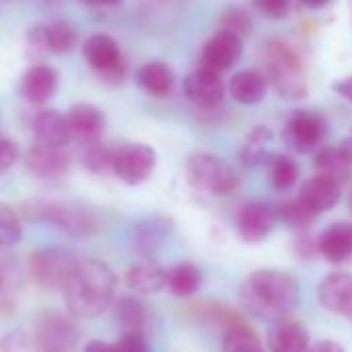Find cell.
Here are the masks:
<instances>
[{
	"mask_svg": "<svg viewBox=\"0 0 352 352\" xmlns=\"http://www.w3.org/2000/svg\"><path fill=\"white\" fill-rule=\"evenodd\" d=\"M63 294L75 317L94 319L114 302L116 274L100 259H79L63 286Z\"/></svg>",
	"mask_w": 352,
	"mask_h": 352,
	"instance_id": "6da1fadb",
	"label": "cell"
},
{
	"mask_svg": "<svg viewBox=\"0 0 352 352\" xmlns=\"http://www.w3.org/2000/svg\"><path fill=\"white\" fill-rule=\"evenodd\" d=\"M300 288L294 276L280 270H257L241 284V300L249 313L270 321L286 319L298 305Z\"/></svg>",
	"mask_w": 352,
	"mask_h": 352,
	"instance_id": "7a4b0ae2",
	"label": "cell"
},
{
	"mask_svg": "<svg viewBox=\"0 0 352 352\" xmlns=\"http://www.w3.org/2000/svg\"><path fill=\"white\" fill-rule=\"evenodd\" d=\"M265 79L284 98L298 100L307 94V75L298 54L280 40H272L263 48Z\"/></svg>",
	"mask_w": 352,
	"mask_h": 352,
	"instance_id": "3957f363",
	"label": "cell"
},
{
	"mask_svg": "<svg viewBox=\"0 0 352 352\" xmlns=\"http://www.w3.org/2000/svg\"><path fill=\"white\" fill-rule=\"evenodd\" d=\"M189 183L206 193L214 195H230L239 187V174L236 170L222 157L214 153H193L185 166Z\"/></svg>",
	"mask_w": 352,
	"mask_h": 352,
	"instance_id": "277c9868",
	"label": "cell"
},
{
	"mask_svg": "<svg viewBox=\"0 0 352 352\" xmlns=\"http://www.w3.org/2000/svg\"><path fill=\"white\" fill-rule=\"evenodd\" d=\"M77 263L79 257L73 251L63 247H46L38 249L30 257V274L44 290H63Z\"/></svg>",
	"mask_w": 352,
	"mask_h": 352,
	"instance_id": "5b68a950",
	"label": "cell"
},
{
	"mask_svg": "<svg viewBox=\"0 0 352 352\" xmlns=\"http://www.w3.org/2000/svg\"><path fill=\"white\" fill-rule=\"evenodd\" d=\"M77 323L63 313H44L34 329L38 352H73L79 344Z\"/></svg>",
	"mask_w": 352,
	"mask_h": 352,
	"instance_id": "8992f818",
	"label": "cell"
},
{
	"mask_svg": "<svg viewBox=\"0 0 352 352\" xmlns=\"http://www.w3.org/2000/svg\"><path fill=\"white\" fill-rule=\"evenodd\" d=\"M157 155L151 145L145 143H126L114 149L112 170L126 185H141L155 170Z\"/></svg>",
	"mask_w": 352,
	"mask_h": 352,
	"instance_id": "52a82bcc",
	"label": "cell"
},
{
	"mask_svg": "<svg viewBox=\"0 0 352 352\" xmlns=\"http://www.w3.org/2000/svg\"><path fill=\"white\" fill-rule=\"evenodd\" d=\"M83 58L87 65L110 83H118L124 77L126 63L122 58L118 42L108 34H94L83 44Z\"/></svg>",
	"mask_w": 352,
	"mask_h": 352,
	"instance_id": "ba28073f",
	"label": "cell"
},
{
	"mask_svg": "<svg viewBox=\"0 0 352 352\" xmlns=\"http://www.w3.org/2000/svg\"><path fill=\"white\" fill-rule=\"evenodd\" d=\"M32 220H44L60 226L73 236H87L98 230V216L85 208L75 206H54V204H36L30 210Z\"/></svg>",
	"mask_w": 352,
	"mask_h": 352,
	"instance_id": "9c48e42d",
	"label": "cell"
},
{
	"mask_svg": "<svg viewBox=\"0 0 352 352\" xmlns=\"http://www.w3.org/2000/svg\"><path fill=\"white\" fill-rule=\"evenodd\" d=\"M325 120L311 110H296L284 124V141L298 153L313 149L325 135Z\"/></svg>",
	"mask_w": 352,
	"mask_h": 352,
	"instance_id": "30bf717a",
	"label": "cell"
},
{
	"mask_svg": "<svg viewBox=\"0 0 352 352\" xmlns=\"http://www.w3.org/2000/svg\"><path fill=\"white\" fill-rule=\"evenodd\" d=\"M276 220L278 214L272 206L263 201H249L236 214V232L245 243L255 245L272 234Z\"/></svg>",
	"mask_w": 352,
	"mask_h": 352,
	"instance_id": "8fae6325",
	"label": "cell"
},
{
	"mask_svg": "<svg viewBox=\"0 0 352 352\" xmlns=\"http://www.w3.org/2000/svg\"><path fill=\"white\" fill-rule=\"evenodd\" d=\"M25 166L34 176H38V179L56 181V179H63V176L69 172L71 157L63 147H50V145L36 143L25 153Z\"/></svg>",
	"mask_w": 352,
	"mask_h": 352,
	"instance_id": "7c38bea8",
	"label": "cell"
},
{
	"mask_svg": "<svg viewBox=\"0 0 352 352\" xmlns=\"http://www.w3.org/2000/svg\"><path fill=\"white\" fill-rule=\"evenodd\" d=\"M243 54V40L234 34L218 30L204 46L201 50V63L204 69H210L214 73L226 71L239 63Z\"/></svg>",
	"mask_w": 352,
	"mask_h": 352,
	"instance_id": "4fadbf2b",
	"label": "cell"
},
{
	"mask_svg": "<svg viewBox=\"0 0 352 352\" xmlns=\"http://www.w3.org/2000/svg\"><path fill=\"white\" fill-rule=\"evenodd\" d=\"M226 87L220 73L197 69L185 79V96L199 108H216L224 100Z\"/></svg>",
	"mask_w": 352,
	"mask_h": 352,
	"instance_id": "5bb4252c",
	"label": "cell"
},
{
	"mask_svg": "<svg viewBox=\"0 0 352 352\" xmlns=\"http://www.w3.org/2000/svg\"><path fill=\"white\" fill-rule=\"evenodd\" d=\"M65 118H67L71 137H75L83 145L98 143L104 133V126H106L104 112L94 104H75L67 112Z\"/></svg>",
	"mask_w": 352,
	"mask_h": 352,
	"instance_id": "9a60e30c",
	"label": "cell"
},
{
	"mask_svg": "<svg viewBox=\"0 0 352 352\" xmlns=\"http://www.w3.org/2000/svg\"><path fill=\"white\" fill-rule=\"evenodd\" d=\"M342 195V187L338 181L329 179V176H315V179H309L298 193V201L305 210H309L313 216L323 214L327 210H331Z\"/></svg>",
	"mask_w": 352,
	"mask_h": 352,
	"instance_id": "2e32d148",
	"label": "cell"
},
{
	"mask_svg": "<svg viewBox=\"0 0 352 352\" xmlns=\"http://www.w3.org/2000/svg\"><path fill=\"white\" fill-rule=\"evenodd\" d=\"M170 230L172 220L166 216H149L141 220L133 230V251L143 259H151L170 236Z\"/></svg>",
	"mask_w": 352,
	"mask_h": 352,
	"instance_id": "e0dca14e",
	"label": "cell"
},
{
	"mask_svg": "<svg viewBox=\"0 0 352 352\" xmlns=\"http://www.w3.org/2000/svg\"><path fill=\"white\" fill-rule=\"evenodd\" d=\"M58 73L48 65H34L28 69L19 83V94L32 104H46L58 91Z\"/></svg>",
	"mask_w": 352,
	"mask_h": 352,
	"instance_id": "ac0fdd59",
	"label": "cell"
},
{
	"mask_svg": "<svg viewBox=\"0 0 352 352\" xmlns=\"http://www.w3.org/2000/svg\"><path fill=\"white\" fill-rule=\"evenodd\" d=\"M319 302L338 315L352 317V274H331L319 284Z\"/></svg>",
	"mask_w": 352,
	"mask_h": 352,
	"instance_id": "d6986e66",
	"label": "cell"
},
{
	"mask_svg": "<svg viewBox=\"0 0 352 352\" xmlns=\"http://www.w3.org/2000/svg\"><path fill=\"white\" fill-rule=\"evenodd\" d=\"M270 352H309V331L296 321H276L267 336Z\"/></svg>",
	"mask_w": 352,
	"mask_h": 352,
	"instance_id": "ffe728a7",
	"label": "cell"
},
{
	"mask_svg": "<svg viewBox=\"0 0 352 352\" xmlns=\"http://www.w3.org/2000/svg\"><path fill=\"white\" fill-rule=\"evenodd\" d=\"M319 251L331 263H344L352 257V224H331L319 236Z\"/></svg>",
	"mask_w": 352,
	"mask_h": 352,
	"instance_id": "44dd1931",
	"label": "cell"
},
{
	"mask_svg": "<svg viewBox=\"0 0 352 352\" xmlns=\"http://www.w3.org/2000/svg\"><path fill=\"white\" fill-rule=\"evenodd\" d=\"M126 284L139 294H155L166 288V270L153 259H143L129 267Z\"/></svg>",
	"mask_w": 352,
	"mask_h": 352,
	"instance_id": "7402d4cb",
	"label": "cell"
},
{
	"mask_svg": "<svg viewBox=\"0 0 352 352\" xmlns=\"http://www.w3.org/2000/svg\"><path fill=\"white\" fill-rule=\"evenodd\" d=\"M230 96L243 106H255L265 98L267 79L261 71H241L230 79Z\"/></svg>",
	"mask_w": 352,
	"mask_h": 352,
	"instance_id": "603a6c76",
	"label": "cell"
},
{
	"mask_svg": "<svg viewBox=\"0 0 352 352\" xmlns=\"http://www.w3.org/2000/svg\"><path fill=\"white\" fill-rule=\"evenodd\" d=\"M34 131L38 135V143L50 145V147H65L71 139L69 124L65 114L56 110H44L36 116Z\"/></svg>",
	"mask_w": 352,
	"mask_h": 352,
	"instance_id": "cb8c5ba5",
	"label": "cell"
},
{
	"mask_svg": "<svg viewBox=\"0 0 352 352\" xmlns=\"http://www.w3.org/2000/svg\"><path fill=\"white\" fill-rule=\"evenodd\" d=\"M135 79L139 87L151 96H168L174 87V73L168 65L160 60L145 63L137 69Z\"/></svg>",
	"mask_w": 352,
	"mask_h": 352,
	"instance_id": "d4e9b609",
	"label": "cell"
},
{
	"mask_svg": "<svg viewBox=\"0 0 352 352\" xmlns=\"http://www.w3.org/2000/svg\"><path fill=\"white\" fill-rule=\"evenodd\" d=\"M21 284H23L21 265L9 251L0 249V311H7L15 302Z\"/></svg>",
	"mask_w": 352,
	"mask_h": 352,
	"instance_id": "484cf974",
	"label": "cell"
},
{
	"mask_svg": "<svg viewBox=\"0 0 352 352\" xmlns=\"http://www.w3.org/2000/svg\"><path fill=\"white\" fill-rule=\"evenodd\" d=\"M201 272L195 263L183 261V263H176L170 272H166V288L174 294V296H193L199 286H201Z\"/></svg>",
	"mask_w": 352,
	"mask_h": 352,
	"instance_id": "4316f807",
	"label": "cell"
},
{
	"mask_svg": "<svg viewBox=\"0 0 352 352\" xmlns=\"http://www.w3.org/2000/svg\"><path fill=\"white\" fill-rule=\"evenodd\" d=\"M149 309L131 296H122L116 302V319L118 323L124 327V331H137V333H145L147 325H149ZM147 336V333H145Z\"/></svg>",
	"mask_w": 352,
	"mask_h": 352,
	"instance_id": "83f0119b",
	"label": "cell"
},
{
	"mask_svg": "<svg viewBox=\"0 0 352 352\" xmlns=\"http://www.w3.org/2000/svg\"><path fill=\"white\" fill-rule=\"evenodd\" d=\"M46 50L52 54H67L77 44V30L69 21H52L50 25H42Z\"/></svg>",
	"mask_w": 352,
	"mask_h": 352,
	"instance_id": "f1b7e54d",
	"label": "cell"
},
{
	"mask_svg": "<svg viewBox=\"0 0 352 352\" xmlns=\"http://www.w3.org/2000/svg\"><path fill=\"white\" fill-rule=\"evenodd\" d=\"M315 166L321 170L323 176H329V179L342 183L344 179L350 176L352 170V162L346 157V153L340 147H325L315 155Z\"/></svg>",
	"mask_w": 352,
	"mask_h": 352,
	"instance_id": "f546056e",
	"label": "cell"
},
{
	"mask_svg": "<svg viewBox=\"0 0 352 352\" xmlns=\"http://www.w3.org/2000/svg\"><path fill=\"white\" fill-rule=\"evenodd\" d=\"M272 143V131L267 126H257L249 133L245 145H243V151H241V157H243V164L253 168V166H259L267 160V147Z\"/></svg>",
	"mask_w": 352,
	"mask_h": 352,
	"instance_id": "4dcf8cb0",
	"label": "cell"
},
{
	"mask_svg": "<svg viewBox=\"0 0 352 352\" xmlns=\"http://www.w3.org/2000/svg\"><path fill=\"white\" fill-rule=\"evenodd\" d=\"M222 352H265L259 338L243 323L228 327L222 340Z\"/></svg>",
	"mask_w": 352,
	"mask_h": 352,
	"instance_id": "1f68e13d",
	"label": "cell"
},
{
	"mask_svg": "<svg viewBox=\"0 0 352 352\" xmlns=\"http://www.w3.org/2000/svg\"><path fill=\"white\" fill-rule=\"evenodd\" d=\"M298 179V168L288 155H272L270 157V181L276 191H288Z\"/></svg>",
	"mask_w": 352,
	"mask_h": 352,
	"instance_id": "d6a6232c",
	"label": "cell"
},
{
	"mask_svg": "<svg viewBox=\"0 0 352 352\" xmlns=\"http://www.w3.org/2000/svg\"><path fill=\"white\" fill-rule=\"evenodd\" d=\"M21 220L17 212L0 204V249L13 247L21 241Z\"/></svg>",
	"mask_w": 352,
	"mask_h": 352,
	"instance_id": "836d02e7",
	"label": "cell"
},
{
	"mask_svg": "<svg viewBox=\"0 0 352 352\" xmlns=\"http://www.w3.org/2000/svg\"><path fill=\"white\" fill-rule=\"evenodd\" d=\"M251 25H253L251 15L241 7H230L220 17V30L228 32V34H234L241 40H243V36H247L251 32Z\"/></svg>",
	"mask_w": 352,
	"mask_h": 352,
	"instance_id": "e575fe53",
	"label": "cell"
},
{
	"mask_svg": "<svg viewBox=\"0 0 352 352\" xmlns=\"http://www.w3.org/2000/svg\"><path fill=\"white\" fill-rule=\"evenodd\" d=\"M112 155H114V149L108 147V145H102L100 141L98 143H91V145H85L83 149V166L89 170V172H104L106 168L112 166Z\"/></svg>",
	"mask_w": 352,
	"mask_h": 352,
	"instance_id": "d590c367",
	"label": "cell"
},
{
	"mask_svg": "<svg viewBox=\"0 0 352 352\" xmlns=\"http://www.w3.org/2000/svg\"><path fill=\"white\" fill-rule=\"evenodd\" d=\"M280 218H284L292 226H307L313 220V214L300 206V201H286L280 206Z\"/></svg>",
	"mask_w": 352,
	"mask_h": 352,
	"instance_id": "8d00e7d4",
	"label": "cell"
},
{
	"mask_svg": "<svg viewBox=\"0 0 352 352\" xmlns=\"http://www.w3.org/2000/svg\"><path fill=\"white\" fill-rule=\"evenodd\" d=\"M116 352H149V342L145 333L137 331H124L120 340L114 344Z\"/></svg>",
	"mask_w": 352,
	"mask_h": 352,
	"instance_id": "74e56055",
	"label": "cell"
},
{
	"mask_svg": "<svg viewBox=\"0 0 352 352\" xmlns=\"http://www.w3.org/2000/svg\"><path fill=\"white\" fill-rule=\"evenodd\" d=\"M251 3L261 15H265L270 19H282L290 13L292 0H251Z\"/></svg>",
	"mask_w": 352,
	"mask_h": 352,
	"instance_id": "f35d334b",
	"label": "cell"
},
{
	"mask_svg": "<svg viewBox=\"0 0 352 352\" xmlns=\"http://www.w3.org/2000/svg\"><path fill=\"white\" fill-rule=\"evenodd\" d=\"M19 157V147L13 139L0 135V174H5Z\"/></svg>",
	"mask_w": 352,
	"mask_h": 352,
	"instance_id": "ab89813d",
	"label": "cell"
},
{
	"mask_svg": "<svg viewBox=\"0 0 352 352\" xmlns=\"http://www.w3.org/2000/svg\"><path fill=\"white\" fill-rule=\"evenodd\" d=\"M309 352H344V348L333 340H321V342L309 346Z\"/></svg>",
	"mask_w": 352,
	"mask_h": 352,
	"instance_id": "60d3db41",
	"label": "cell"
},
{
	"mask_svg": "<svg viewBox=\"0 0 352 352\" xmlns=\"http://www.w3.org/2000/svg\"><path fill=\"white\" fill-rule=\"evenodd\" d=\"M333 91L342 98H346L348 102H352V77L348 79H342V81H336L333 83Z\"/></svg>",
	"mask_w": 352,
	"mask_h": 352,
	"instance_id": "b9f144b4",
	"label": "cell"
},
{
	"mask_svg": "<svg viewBox=\"0 0 352 352\" xmlns=\"http://www.w3.org/2000/svg\"><path fill=\"white\" fill-rule=\"evenodd\" d=\"M83 352H116V350H114V344H110V342L91 340V342L85 344V350Z\"/></svg>",
	"mask_w": 352,
	"mask_h": 352,
	"instance_id": "7bdbcfd3",
	"label": "cell"
},
{
	"mask_svg": "<svg viewBox=\"0 0 352 352\" xmlns=\"http://www.w3.org/2000/svg\"><path fill=\"white\" fill-rule=\"evenodd\" d=\"M81 3L89 5V7H116L122 0H81Z\"/></svg>",
	"mask_w": 352,
	"mask_h": 352,
	"instance_id": "ee69618b",
	"label": "cell"
},
{
	"mask_svg": "<svg viewBox=\"0 0 352 352\" xmlns=\"http://www.w3.org/2000/svg\"><path fill=\"white\" fill-rule=\"evenodd\" d=\"M298 3L307 9H321L329 3V0H298Z\"/></svg>",
	"mask_w": 352,
	"mask_h": 352,
	"instance_id": "f6af8a7d",
	"label": "cell"
},
{
	"mask_svg": "<svg viewBox=\"0 0 352 352\" xmlns=\"http://www.w3.org/2000/svg\"><path fill=\"white\" fill-rule=\"evenodd\" d=\"M340 149H342V151L346 153V157L352 162V133H350V137H348V139H346V141L340 145Z\"/></svg>",
	"mask_w": 352,
	"mask_h": 352,
	"instance_id": "bcb514c9",
	"label": "cell"
},
{
	"mask_svg": "<svg viewBox=\"0 0 352 352\" xmlns=\"http://www.w3.org/2000/svg\"><path fill=\"white\" fill-rule=\"evenodd\" d=\"M0 3H3V0H0Z\"/></svg>",
	"mask_w": 352,
	"mask_h": 352,
	"instance_id": "7dc6e473",
	"label": "cell"
}]
</instances>
